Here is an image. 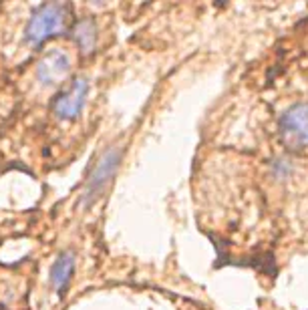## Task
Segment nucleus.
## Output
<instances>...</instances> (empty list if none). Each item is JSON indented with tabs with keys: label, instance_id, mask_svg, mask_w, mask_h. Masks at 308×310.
<instances>
[{
	"label": "nucleus",
	"instance_id": "0eeeda50",
	"mask_svg": "<svg viewBox=\"0 0 308 310\" xmlns=\"http://www.w3.org/2000/svg\"><path fill=\"white\" fill-rule=\"evenodd\" d=\"M73 37H75V41L79 43V47L83 51H93L95 39H97V29H95V25L91 21H81V23L75 25Z\"/></svg>",
	"mask_w": 308,
	"mask_h": 310
},
{
	"label": "nucleus",
	"instance_id": "20e7f679",
	"mask_svg": "<svg viewBox=\"0 0 308 310\" xmlns=\"http://www.w3.org/2000/svg\"><path fill=\"white\" fill-rule=\"evenodd\" d=\"M89 93V81L87 79H75L59 97L53 101V111L59 119H75L85 105Z\"/></svg>",
	"mask_w": 308,
	"mask_h": 310
},
{
	"label": "nucleus",
	"instance_id": "423d86ee",
	"mask_svg": "<svg viewBox=\"0 0 308 310\" xmlns=\"http://www.w3.org/2000/svg\"><path fill=\"white\" fill-rule=\"evenodd\" d=\"M73 268H75V256L73 252H65L57 258L53 270H51V284L55 290H65L69 280H71V274H73Z\"/></svg>",
	"mask_w": 308,
	"mask_h": 310
},
{
	"label": "nucleus",
	"instance_id": "f03ea898",
	"mask_svg": "<svg viewBox=\"0 0 308 310\" xmlns=\"http://www.w3.org/2000/svg\"><path fill=\"white\" fill-rule=\"evenodd\" d=\"M280 139L290 149H302L308 145V105L298 103L286 109L280 117Z\"/></svg>",
	"mask_w": 308,
	"mask_h": 310
},
{
	"label": "nucleus",
	"instance_id": "39448f33",
	"mask_svg": "<svg viewBox=\"0 0 308 310\" xmlns=\"http://www.w3.org/2000/svg\"><path fill=\"white\" fill-rule=\"evenodd\" d=\"M71 69V59L65 51L61 49H51L37 67V77L41 79V83L45 85H55L59 81H63L67 77Z\"/></svg>",
	"mask_w": 308,
	"mask_h": 310
},
{
	"label": "nucleus",
	"instance_id": "7ed1b4c3",
	"mask_svg": "<svg viewBox=\"0 0 308 310\" xmlns=\"http://www.w3.org/2000/svg\"><path fill=\"white\" fill-rule=\"evenodd\" d=\"M119 158L121 153L119 149H107L103 153V158L99 160V164L95 166L93 174L89 176L87 180V186H85V192H83V206H91L105 190V186L111 182V178L115 176V170H117V164H119Z\"/></svg>",
	"mask_w": 308,
	"mask_h": 310
},
{
	"label": "nucleus",
	"instance_id": "f257e3e1",
	"mask_svg": "<svg viewBox=\"0 0 308 310\" xmlns=\"http://www.w3.org/2000/svg\"><path fill=\"white\" fill-rule=\"evenodd\" d=\"M69 21H71V7L69 5H63V3L43 5L29 23L27 39L33 45H41L47 39L63 33L69 27Z\"/></svg>",
	"mask_w": 308,
	"mask_h": 310
}]
</instances>
